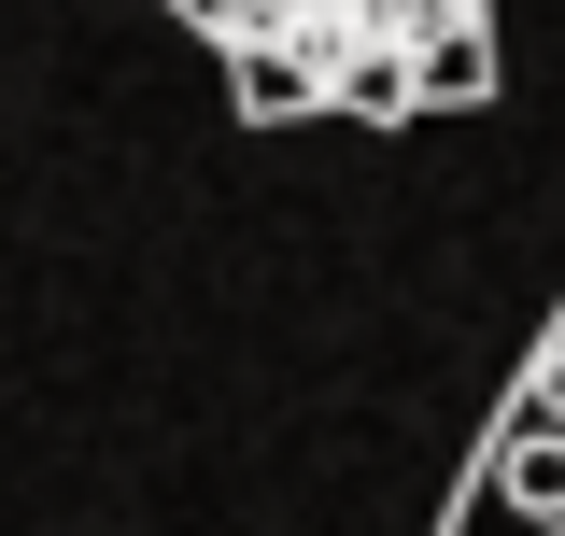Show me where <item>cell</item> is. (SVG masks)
Wrapping results in <instances>:
<instances>
[{"label": "cell", "instance_id": "1", "mask_svg": "<svg viewBox=\"0 0 565 536\" xmlns=\"http://www.w3.org/2000/svg\"><path fill=\"white\" fill-rule=\"evenodd\" d=\"M481 494H494V508H509V523H537V536H552V523H565V424H537V409H523V424L494 438V467H481Z\"/></svg>", "mask_w": 565, "mask_h": 536}, {"label": "cell", "instance_id": "2", "mask_svg": "<svg viewBox=\"0 0 565 536\" xmlns=\"http://www.w3.org/2000/svg\"><path fill=\"white\" fill-rule=\"evenodd\" d=\"M424 99H481V85H494V29H481V14H467V0H438V29H424Z\"/></svg>", "mask_w": 565, "mask_h": 536}, {"label": "cell", "instance_id": "3", "mask_svg": "<svg viewBox=\"0 0 565 536\" xmlns=\"http://www.w3.org/2000/svg\"><path fill=\"white\" fill-rule=\"evenodd\" d=\"M241 57V114L269 128V114H311V99H340V71H311V57H282V43H226Z\"/></svg>", "mask_w": 565, "mask_h": 536}, {"label": "cell", "instance_id": "4", "mask_svg": "<svg viewBox=\"0 0 565 536\" xmlns=\"http://www.w3.org/2000/svg\"><path fill=\"white\" fill-rule=\"evenodd\" d=\"M523 409H537V424H565V339L537 353V396H523Z\"/></svg>", "mask_w": 565, "mask_h": 536}, {"label": "cell", "instance_id": "5", "mask_svg": "<svg viewBox=\"0 0 565 536\" xmlns=\"http://www.w3.org/2000/svg\"><path fill=\"white\" fill-rule=\"evenodd\" d=\"M552 536H565V523H552Z\"/></svg>", "mask_w": 565, "mask_h": 536}]
</instances>
